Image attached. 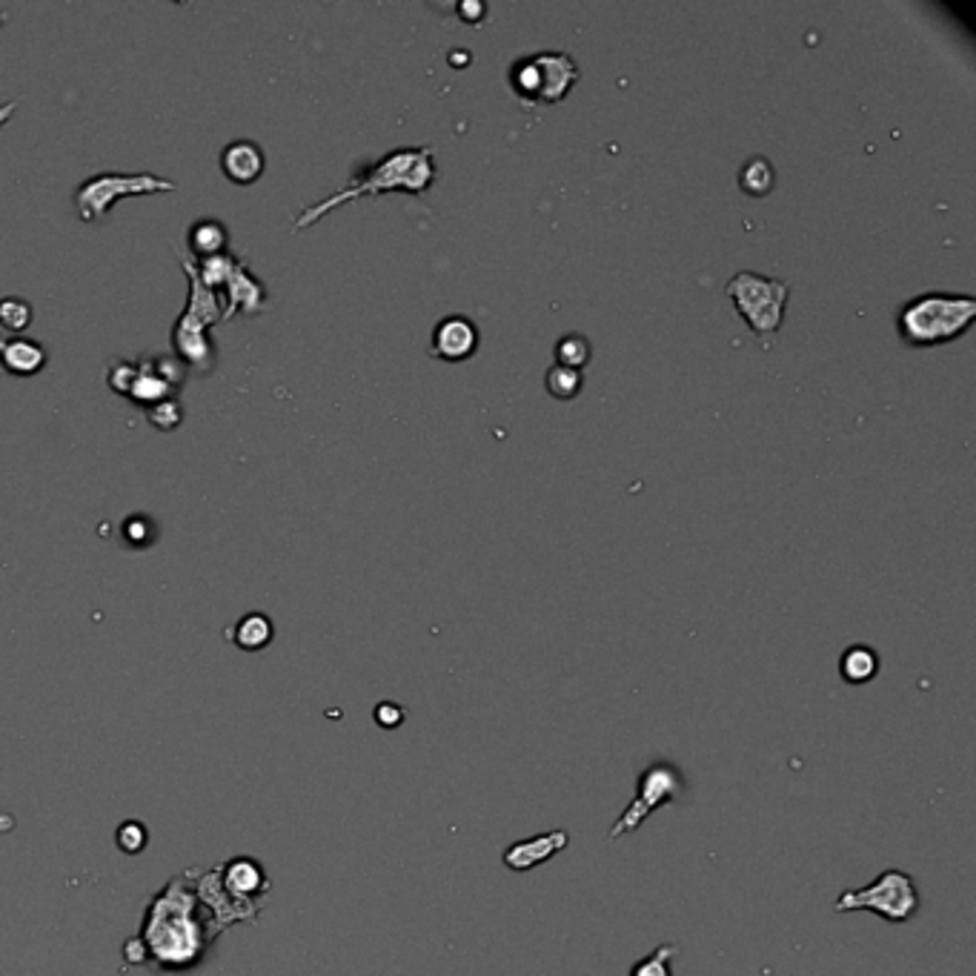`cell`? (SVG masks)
I'll use <instances>...</instances> for the list:
<instances>
[{"instance_id":"1","label":"cell","mask_w":976,"mask_h":976,"mask_svg":"<svg viewBox=\"0 0 976 976\" xmlns=\"http://www.w3.org/2000/svg\"><path fill=\"white\" fill-rule=\"evenodd\" d=\"M435 167L433 146H407V149H392V153L384 155L381 160H376L373 167L364 169L362 175H355L347 187H341L339 192L326 196L324 201L310 203L301 210V215L296 218V232L310 230L315 221H321L324 215H330L333 210L344 207V203L355 201V198H376L387 196V192H410V196H421L428 192L435 184Z\"/></svg>"},{"instance_id":"2","label":"cell","mask_w":976,"mask_h":976,"mask_svg":"<svg viewBox=\"0 0 976 976\" xmlns=\"http://www.w3.org/2000/svg\"><path fill=\"white\" fill-rule=\"evenodd\" d=\"M976 319V298L954 292H922L897 315L899 339L908 347H942L968 333Z\"/></svg>"},{"instance_id":"3","label":"cell","mask_w":976,"mask_h":976,"mask_svg":"<svg viewBox=\"0 0 976 976\" xmlns=\"http://www.w3.org/2000/svg\"><path fill=\"white\" fill-rule=\"evenodd\" d=\"M724 296L731 298L739 315L747 321L753 333L759 335L762 347H774V339L785 321V307L790 298V284L774 275L742 269L724 284Z\"/></svg>"},{"instance_id":"4","label":"cell","mask_w":976,"mask_h":976,"mask_svg":"<svg viewBox=\"0 0 976 976\" xmlns=\"http://www.w3.org/2000/svg\"><path fill=\"white\" fill-rule=\"evenodd\" d=\"M184 378H187V367L175 355H146L135 362L121 358V362L109 364L107 373L109 390L126 396L132 404L144 407V410L164 398H173Z\"/></svg>"},{"instance_id":"5","label":"cell","mask_w":976,"mask_h":976,"mask_svg":"<svg viewBox=\"0 0 976 976\" xmlns=\"http://www.w3.org/2000/svg\"><path fill=\"white\" fill-rule=\"evenodd\" d=\"M579 84V66L567 52H535L510 66V87L524 107L565 101Z\"/></svg>"},{"instance_id":"6","label":"cell","mask_w":976,"mask_h":976,"mask_svg":"<svg viewBox=\"0 0 976 976\" xmlns=\"http://www.w3.org/2000/svg\"><path fill=\"white\" fill-rule=\"evenodd\" d=\"M919 890L911 874L890 868L879 874L868 888H851L836 899V913L870 911L890 925H905L919 913Z\"/></svg>"},{"instance_id":"7","label":"cell","mask_w":976,"mask_h":976,"mask_svg":"<svg viewBox=\"0 0 976 976\" xmlns=\"http://www.w3.org/2000/svg\"><path fill=\"white\" fill-rule=\"evenodd\" d=\"M178 184L153 173H98L75 189V212L84 224H98L121 198L175 192Z\"/></svg>"},{"instance_id":"8","label":"cell","mask_w":976,"mask_h":976,"mask_svg":"<svg viewBox=\"0 0 976 976\" xmlns=\"http://www.w3.org/2000/svg\"><path fill=\"white\" fill-rule=\"evenodd\" d=\"M681 790H685V776H681V770L676 765H670V762H653V765L644 767L636 781V796L624 808L622 817L615 819L608 840H619L624 833L639 831L662 805L679 799Z\"/></svg>"},{"instance_id":"9","label":"cell","mask_w":976,"mask_h":976,"mask_svg":"<svg viewBox=\"0 0 976 976\" xmlns=\"http://www.w3.org/2000/svg\"><path fill=\"white\" fill-rule=\"evenodd\" d=\"M173 355L184 367L196 369L198 376L212 373V367H215V347H212L210 326L187 315V312H181L173 326Z\"/></svg>"},{"instance_id":"10","label":"cell","mask_w":976,"mask_h":976,"mask_svg":"<svg viewBox=\"0 0 976 976\" xmlns=\"http://www.w3.org/2000/svg\"><path fill=\"white\" fill-rule=\"evenodd\" d=\"M226 290V304H224V321H232L235 315H246V319H253V315H260V312L267 310V290H264V284L258 281L249 269L244 258H239L235 269H232L230 281L224 284Z\"/></svg>"},{"instance_id":"11","label":"cell","mask_w":976,"mask_h":976,"mask_svg":"<svg viewBox=\"0 0 976 976\" xmlns=\"http://www.w3.org/2000/svg\"><path fill=\"white\" fill-rule=\"evenodd\" d=\"M478 350V330L467 315H447L433 330L430 355L442 362H467Z\"/></svg>"},{"instance_id":"12","label":"cell","mask_w":976,"mask_h":976,"mask_svg":"<svg viewBox=\"0 0 976 976\" xmlns=\"http://www.w3.org/2000/svg\"><path fill=\"white\" fill-rule=\"evenodd\" d=\"M570 845V833L567 831H550V833H535L530 840L513 842V845L504 851V865L513 874H530L533 868L550 862L558 851H565Z\"/></svg>"},{"instance_id":"13","label":"cell","mask_w":976,"mask_h":976,"mask_svg":"<svg viewBox=\"0 0 976 976\" xmlns=\"http://www.w3.org/2000/svg\"><path fill=\"white\" fill-rule=\"evenodd\" d=\"M49 364V350L35 339L9 335L0 339V369L15 378H32L44 373Z\"/></svg>"},{"instance_id":"14","label":"cell","mask_w":976,"mask_h":976,"mask_svg":"<svg viewBox=\"0 0 976 976\" xmlns=\"http://www.w3.org/2000/svg\"><path fill=\"white\" fill-rule=\"evenodd\" d=\"M264 169H267V158L255 141H232L221 153V173L226 181L239 184V187H249L258 181Z\"/></svg>"},{"instance_id":"15","label":"cell","mask_w":976,"mask_h":976,"mask_svg":"<svg viewBox=\"0 0 976 976\" xmlns=\"http://www.w3.org/2000/svg\"><path fill=\"white\" fill-rule=\"evenodd\" d=\"M226 244H230V232H226V226L218 218H201L187 232V246L189 253H192V260H203L212 258V255L226 253Z\"/></svg>"},{"instance_id":"16","label":"cell","mask_w":976,"mask_h":976,"mask_svg":"<svg viewBox=\"0 0 976 976\" xmlns=\"http://www.w3.org/2000/svg\"><path fill=\"white\" fill-rule=\"evenodd\" d=\"M840 670L847 685H865L879 673V656L865 644H854V647H847L842 653Z\"/></svg>"},{"instance_id":"17","label":"cell","mask_w":976,"mask_h":976,"mask_svg":"<svg viewBox=\"0 0 976 976\" xmlns=\"http://www.w3.org/2000/svg\"><path fill=\"white\" fill-rule=\"evenodd\" d=\"M232 639L244 651H260L264 644H269L273 639V622H269L264 613H249L244 615L235 628H232Z\"/></svg>"},{"instance_id":"18","label":"cell","mask_w":976,"mask_h":976,"mask_svg":"<svg viewBox=\"0 0 976 976\" xmlns=\"http://www.w3.org/2000/svg\"><path fill=\"white\" fill-rule=\"evenodd\" d=\"M192 264H196V273H198V278H201L203 287L212 292H218V290H224V284L230 281V275H232V269H235V264H239V258H235L232 253H221V255H212V258L192 260Z\"/></svg>"},{"instance_id":"19","label":"cell","mask_w":976,"mask_h":976,"mask_svg":"<svg viewBox=\"0 0 976 976\" xmlns=\"http://www.w3.org/2000/svg\"><path fill=\"white\" fill-rule=\"evenodd\" d=\"M544 387L553 398L558 401H570L581 392L585 387V373L581 369H570V367H562V364H553L547 369V376H544Z\"/></svg>"},{"instance_id":"20","label":"cell","mask_w":976,"mask_h":976,"mask_svg":"<svg viewBox=\"0 0 976 976\" xmlns=\"http://www.w3.org/2000/svg\"><path fill=\"white\" fill-rule=\"evenodd\" d=\"M774 178H776L774 167H770L765 158H753L747 160L745 167H742V173H739V187H742L745 196L762 198L774 189Z\"/></svg>"},{"instance_id":"21","label":"cell","mask_w":976,"mask_h":976,"mask_svg":"<svg viewBox=\"0 0 976 976\" xmlns=\"http://www.w3.org/2000/svg\"><path fill=\"white\" fill-rule=\"evenodd\" d=\"M32 304L21 296L0 298V326L12 335H21L32 324Z\"/></svg>"},{"instance_id":"22","label":"cell","mask_w":976,"mask_h":976,"mask_svg":"<svg viewBox=\"0 0 976 976\" xmlns=\"http://www.w3.org/2000/svg\"><path fill=\"white\" fill-rule=\"evenodd\" d=\"M679 954V945L676 942H665V945H656L647 956L630 968V976H673L670 962L673 956Z\"/></svg>"},{"instance_id":"23","label":"cell","mask_w":976,"mask_h":976,"mask_svg":"<svg viewBox=\"0 0 976 976\" xmlns=\"http://www.w3.org/2000/svg\"><path fill=\"white\" fill-rule=\"evenodd\" d=\"M587 362H590V341H587L585 335L573 333L565 335V339H558L556 364L570 369H581V373H585Z\"/></svg>"},{"instance_id":"24","label":"cell","mask_w":976,"mask_h":976,"mask_svg":"<svg viewBox=\"0 0 976 976\" xmlns=\"http://www.w3.org/2000/svg\"><path fill=\"white\" fill-rule=\"evenodd\" d=\"M144 412H146V421H149L155 430H160V433H173V430L181 428V421H184V407L175 396L164 398V401H158V404H153V407H146Z\"/></svg>"},{"instance_id":"25","label":"cell","mask_w":976,"mask_h":976,"mask_svg":"<svg viewBox=\"0 0 976 976\" xmlns=\"http://www.w3.org/2000/svg\"><path fill=\"white\" fill-rule=\"evenodd\" d=\"M376 719H378V724H381V728H398V724L404 722L407 719V710L404 708H398V705H378L376 708Z\"/></svg>"},{"instance_id":"26","label":"cell","mask_w":976,"mask_h":976,"mask_svg":"<svg viewBox=\"0 0 976 976\" xmlns=\"http://www.w3.org/2000/svg\"><path fill=\"white\" fill-rule=\"evenodd\" d=\"M18 107H21V101H18V98H15V101H7V103H3V107H0V126L12 121V115H15V112H18Z\"/></svg>"},{"instance_id":"27","label":"cell","mask_w":976,"mask_h":976,"mask_svg":"<svg viewBox=\"0 0 976 976\" xmlns=\"http://www.w3.org/2000/svg\"><path fill=\"white\" fill-rule=\"evenodd\" d=\"M3 23H7V12H0V26H3Z\"/></svg>"}]
</instances>
